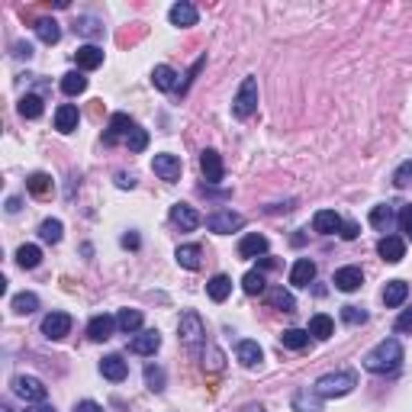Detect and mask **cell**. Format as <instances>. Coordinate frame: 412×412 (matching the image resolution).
<instances>
[{"mask_svg": "<svg viewBox=\"0 0 412 412\" xmlns=\"http://www.w3.org/2000/svg\"><path fill=\"white\" fill-rule=\"evenodd\" d=\"M357 386V374L355 371H332V374H322L316 380V390L322 400H338V396H348Z\"/></svg>", "mask_w": 412, "mask_h": 412, "instance_id": "obj_2", "label": "cell"}, {"mask_svg": "<svg viewBox=\"0 0 412 412\" xmlns=\"http://www.w3.org/2000/svg\"><path fill=\"white\" fill-rule=\"evenodd\" d=\"M7 213H19V197H10L7 200Z\"/></svg>", "mask_w": 412, "mask_h": 412, "instance_id": "obj_55", "label": "cell"}, {"mask_svg": "<svg viewBox=\"0 0 412 412\" xmlns=\"http://www.w3.org/2000/svg\"><path fill=\"white\" fill-rule=\"evenodd\" d=\"M62 229H65V225L58 223V219H46V223L39 225V238L48 245H55V242H62Z\"/></svg>", "mask_w": 412, "mask_h": 412, "instance_id": "obj_41", "label": "cell"}, {"mask_svg": "<svg viewBox=\"0 0 412 412\" xmlns=\"http://www.w3.org/2000/svg\"><path fill=\"white\" fill-rule=\"evenodd\" d=\"M178 332H180V341H184V345L197 348L206 338V326H203V319H200V312L187 309V312L180 316V322H178Z\"/></svg>", "mask_w": 412, "mask_h": 412, "instance_id": "obj_4", "label": "cell"}, {"mask_svg": "<svg viewBox=\"0 0 412 412\" xmlns=\"http://www.w3.org/2000/svg\"><path fill=\"white\" fill-rule=\"evenodd\" d=\"M151 84L168 94V91H174V87H178V71H174L171 65H158L155 71H151Z\"/></svg>", "mask_w": 412, "mask_h": 412, "instance_id": "obj_27", "label": "cell"}, {"mask_svg": "<svg viewBox=\"0 0 412 412\" xmlns=\"http://www.w3.org/2000/svg\"><path fill=\"white\" fill-rule=\"evenodd\" d=\"M39 309V297L36 293H17V297H13V312H17V316H29V312H36Z\"/></svg>", "mask_w": 412, "mask_h": 412, "instance_id": "obj_38", "label": "cell"}, {"mask_svg": "<svg viewBox=\"0 0 412 412\" xmlns=\"http://www.w3.org/2000/svg\"><path fill=\"white\" fill-rule=\"evenodd\" d=\"M242 290L248 293V297H258V293L268 290V281H264V274L261 271H248L242 277Z\"/></svg>", "mask_w": 412, "mask_h": 412, "instance_id": "obj_40", "label": "cell"}, {"mask_svg": "<svg viewBox=\"0 0 412 412\" xmlns=\"http://www.w3.org/2000/svg\"><path fill=\"white\" fill-rule=\"evenodd\" d=\"M235 357L242 361V367H258L261 364V357H264V351H261L258 341L245 338V341H238V348H235Z\"/></svg>", "mask_w": 412, "mask_h": 412, "instance_id": "obj_20", "label": "cell"}, {"mask_svg": "<svg viewBox=\"0 0 412 412\" xmlns=\"http://www.w3.org/2000/svg\"><path fill=\"white\" fill-rule=\"evenodd\" d=\"M281 345L293 348V351H300V348L309 345V332H306V328H287V332L281 335Z\"/></svg>", "mask_w": 412, "mask_h": 412, "instance_id": "obj_39", "label": "cell"}, {"mask_svg": "<svg viewBox=\"0 0 412 412\" xmlns=\"http://www.w3.org/2000/svg\"><path fill=\"white\" fill-rule=\"evenodd\" d=\"M13 393L19 396V400H26V403H46V384L39 380V377H29V374H19L13 377Z\"/></svg>", "mask_w": 412, "mask_h": 412, "instance_id": "obj_5", "label": "cell"}, {"mask_svg": "<svg viewBox=\"0 0 412 412\" xmlns=\"http://www.w3.org/2000/svg\"><path fill=\"white\" fill-rule=\"evenodd\" d=\"M75 412H103L100 403H94V400H81V403L75 406Z\"/></svg>", "mask_w": 412, "mask_h": 412, "instance_id": "obj_50", "label": "cell"}, {"mask_svg": "<svg viewBox=\"0 0 412 412\" xmlns=\"http://www.w3.org/2000/svg\"><path fill=\"white\" fill-rule=\"evenodd\" d=\"M293 409L297 412H322V396L316 390H300L293 393Z\"/></svg>", "mask_w": 412, "mask_h": 412, "instance_id": "obj_26", "label": "cell"}, {"mask_svg": "<svg viewBox=\"0 0 412 412\" xmlns=\"http://www.w3.org/2000/svg\"><path fill=\"white\" fill-rule=\"evenodd\" d=\"M254 110H258V77L248 75L242 84H238V94H235V100H232V113L238 120H248Z\"/></svg>", "mask_w": 412, "mask_h": 412, "instance_id": "obj_3", "label": "cell"}, {"mask_svg": "<svg viewBox=\"0 0 412 412\" xmlns=\"http://www.w3.org/2000/svg\"><path fill=\"white\" fill-rule=\"evenodd\" d=\"M122 248H139V235L126 232V235H122Z\"/></svg>", "mask_w": 412, "mask_h": 412, "instance_id": "obj_54", "label": "cell"}, {"mask_svg": "<svg viewBox=\"0 0 412 412\" xmlns=\"http://www.w3.org/2000/svg\"><path fill=\"white\" fill-rule=\"evenodd\" d=\"M77 122H81V113H77V106L75 103H62L55 110V129L58 132H75L77 129Z\"/></svg>", "mask_w": 412, "mask_h": 412, "instance_id": "obj_19", "label": "cell"}, {"mask_svg": "<svg viewBox=\"0 0 412 412\" xmlns=\"http://www.w3.org/2000/svg\"><path fill=\"white\" fill-rule=\"evenodd\" d=\"M168 19H171V26H180V29H187V26H197V7L194 3H187V0H180V3H174V7L168 10Z\"/></svg>", "mask_w": 412, "mask_h": 412, "instance_id": "obj_12", "label": "cell"}, {"mask_svg": "<svg viewBox=\"0 0 412 412\" xmlns=\"http://www.w3.org/2000/svg\"><path fill=\"white\" fill-rule=\"evenodd\" d=\"M145 386H149L151 393H161V390H165V371H161L158 364L145 367Z\"/></svg>", "mask_w": 412, "mask_h": 412, "instance_id": "obj_42", "label": "cell"}, {"mask_svg": "<svg viewBox=\"0 0 412 412\" xmlns=\"http://www.w3.org/2000/svg\"><path fill=\"white\" fill-rule=\"evenodd\" d=\"M52 187H55V184H52V178H48L46 171H36V174H29L26 178V190L32 197H48Z\"/></svg>", "mask_w": 412, "mask_h": 412, "instance_id": "obj_29", "label": "cell"}, {"mask_svg": "<svg viewBox=\"0 0 412 412\" xmlns=\"http://www.w3.org/2000/svg\"><path fill=\"white\" fill-rule=\"evenodd\" d=\"M36 36L46 42V46H55L58 39H62V26H58L55 19H48V17H42V19H36Z\"/></svg>", "mask_w": 412, "mask_h": 412, "instance_id": "obj_31", "label": "cell"}, {"mask_svg": "<svg viewBox=\"0 0 412 412\" xmlns=\"http://www.w3.org/2000/svg\"><path fill=\"white\" fill-rule=\"evenodd\" d=\"M100 374L106 377V380H113V384H120V380L129 377V364H126L120 355H106L100 361Z\"/></svg>", "mask_w": 412, "mask_h": 412, "instance_id": "obj_15", "label": "cell"}, {"mask_svg": "<svg viewBox=\"0 0 412 412\" xmlns=\"http://www.w3.org/2000/svg\"><path fill=\"white\" fill-rule=\"evenodd\" d=\"M406 297H409V283H406V281H390V283L384 287V303H386L390 309L403 306Z\"/></svg>", "mask_w": 412, "mask_h": 412, "instance_id": "obj_25", "label": "cell"}, {"mask_svg": "<svg viewBox=\"0 0 412 412\" xmlns=\"http://www.w3.org/2000/svg\"><path fill=\"white\" fill-rule=\"evenodd\" d=\"M238 254H242V258H261V254H268V238L258 232L245 235L242 242H238Z\"/></svg>", "mask_w": 412, "mask_h": 412, "instance_id": "obj_21", "label": "cell"}, {"mask_svg": "<svg viewBox=\"0 0 412 412\" xmlns=\"http://www.w3.org/2000/svg\"><path fill=\"white\" fill-rule=\"evenodd\" d=\"M341 319H345L348 326H364L367 322V312L361 306H341Z\"/></svg>", "mask_w": 412, "mask_h": 412, "instance_id": "obj_44", "label": "cell"}, {"mask_svg": "<svg viewBox=\"0 0 412 412\" xmlns=\"http://www.w3.org/2000/svg\"><path fill=\"white\" fill-rule=\"evenodd\" d=\"M364 371H371V374H393V371H400V364H403V345L396 341V338H384V341H377L371 351L364 355Z\"/></svg>", "mask_w": 412, "mask_h": 412, "instance_id": "obj_1", "label": "cell"}, {"mask_svg": "<svg viewBox=\"0 0 412 412\" xmlns=\"http://www.w3.org/2000/svg\"><path fill=\"white\" fill-rule=\"evenodd\" d=\"M68 332H71V316H68V312H48V316L42 319V335L52 338V341L65 338Z\"/></svg>", "mask_w": 412, "mask_h": 412, "instance_id": "obj_8", "label": "cell"}, {"mask_svg": "<svg viewBox=\"0 0 412 412\" xmlns=\"http://www.w3.org/2000/svg\"><path fill=\"white\" fill-rule=\"evenodd\" d=\"M113 328H116V319L103 312V316H94L87 322V338L91 341H106V338H113Z\"/></svg>", "mask_w": 412, "mask_h": 412, "instance_id": "obj_16", "label": "cell"}, {"mask_svg": "<svg viewBox=\"0 0 412 412\" xmlns=\"http://www.w3.org/2000/svg\"><path fill=\"white\" fill-rule=\"evenodd\" d=\"M393 184L396 187H412V161H403V165L393 171Z\"/></svg>", "mask_w": 412, "mask_h": 412, "instance_id": "obj_45", "label": "cell"}, {"mask_svg": "<svg viewBox=\"0 0 412 412\" xmlns=\"http://www.w3.org/2000/svg\"><path fill=\"white\" fill-rule=\"evenodd\" d=\"M126 145H129V151H145L149 149V132L139 129V126H132V132L126 135Z\"/></svg>", "mask_w": 412, "mask_h": 412, "instance_id": "obj_43", "label": "cell"}, {"mask_svg": "<svg viewBox=\"0 0 412 412\" xmlns=\"http://www.w3.org/2000/svg\"><path fill=\"white\" fill-rule=\"evenodd\" d=\"M206 293H209V300L213 303H223L229 293H232V281L225 277V274H216L213 281L206 283Z\"/></svg>", "mask_w": 412, "mask_h": 412, "instance_id": "obj_32", "label": "cell"}, {"mask_svg": "<svg viewBox=\"0 0 412 412\" xmlns=\"http://www.w3.org/2000/svg\"><path fill=\"white\" fill-rule=\"evenodd\" d=\"M26 412H55V409H48V406H36V409H26Z\"/></svg>", "mask_w": 412, "mask_h": 412, "instance_id": "obj_57", "label": "cell"}, {"mask_svg": "<svg viewBox=\"0 0 412 412\" xmlns=\"http://www.w3.org/2000/svg\"><path fill=\"white\" fill-rule=\"evenodd\" d=\"M238 412H268V409H264L261 403H252V406H245V409H238Z\"/></svg>", "mask_w": 412, "mask_h": 412, "instance_id": "obj_56", "label": "cell"}, {"mask_svg": "<svg viewBox=\"0 0 412 412\" xmlns=\"http://www.w3.org/2000/svg\"><path fill=\"white\" fill-rule=\"evenodd\" d=\"M75 58H77V68H81V71H94V68L103 65V48H97V46H81V48L75 52Z\"/></svg>", "mask_w": 412, "mask_h": 412, "instance_id": "obj_23", "label": "cell"}, {"mask_svg": "<svg viewBox=\"0 0 412 412\" xmlns=\"http://www.w3.org/2000/svg\"><path fill=\"white\" fill-rule=\"evenodd\" d=\"M19 116L23 120H39L42 116V97L39 94H26V97H19Z\"/></svg>", "mask_w": 412, "mask_h": 412, "instance_id": "obj_36", "label": "cell"}, {"mask_svg": "<svg viewBox=\"0 0 412 412\" xmlns=\"http://www.w3.org/2000/svg\"><path fill=\"white\" fill-rule=\"evenodd\" d=\"M268 303H271L274 309H281V312H293V309H297V300H293V297L283 290V287H274V290H268Z\"/></svg>", "mask_w": 412, "mask_h": 412, "instance_id": "obj_37", "label": "cell"}, {"mask_svg": "<svg viewBox=\"0 0 412 412\" xmlns=\"http://www.w3.org/2000/svg\"><path fill=\"white\" fill-rule=\"evenodd\" d=\"M400 229H403L406 238L412 242V206H403V213H400Z\"/></svg>", "mask_w": 412, "mask_h": 412, "instance_id": "obj_47", "label": "cell"}, {"mask_svg": "<svg viewBox=\"0 0 412 412\" xmlns=\"http://www.w3.org/2000/svg\"><path fill=\"white\" fill-rule=\"evenodd\" d=\"M396 332H403V335H412V306L406 309L403 316L396 319Z\"/></svg>", "mask_w": 412, "mask_h": 412, "instance_id": "obj_48", "label": "cell"}, {"mask_svg": "<svg viewBox=\"0 0 412 412\" xmlns=\"http://www.w3.org/2000/svg\"><path fill=\"white\" fill-rule=\"evenodd\" d=\"M75 32H81V36H100L103 26L97 23V19L84 17V19H77V23H75Z\"/></svg>", "mask_w": 412, "mask_h": 412, "instance_id": "obj_46", "label": "cell"}, {"mask_svg": "<svg viewBox=\"0 0 412 412\" xmlns=\"http://www.w3.org/2000/svg\"><path fill=\"white\" fill-rule=\"evenodd\" d=\"M13 55H17V58H32V46H29V42H26V46L17 42V46H13Z\"/></svg>", "mask_w": 412, "mask_h": 412, "instance_id": "obj_51", "label": "cell"}, {"mask_svg": "<svg viewBox=\"0 0 412 412\" xmlns=\"http://www.w3.org/2000/svg\"><path fill=\"white\" fill-rule=\"evenodd\" d=\"M312 281H316V264L309 261V258H300L290 271V283L293 287H309Z\"/></svg>", "mask_w": 412, "mask_h": 412, "instance_id": "obj_22", "label": "cell"}, {"mask_svg": "<svg viewBox=\"0 0 412 412\" xmlns=\"http://www.w3.org/2000/svg\"><path fill=\"white\" fill-rule=\"evenodd\" d=\"M245 225L242 213H232V209H219V213L206 216V229L216 235H229V232H238Z\"/></svg>", "mask_w": 412, "mask_h": 412, "instance_id": "obj_6", "label": "cell"}, {"mask_svg": "<svg viewBox=\"0 0 412 412\" xmlns=\"http://www.w3.org/2000/svg\"><path fill=\"white\" fill-rule=\"evenodd\" d=\"M132 126H135V122H132L129 116H126V113H113V116H110V129H106L103 142H106V145H116V142H120L122 135H129Z\"/></svg>", "mask_w": 412, "mask_h": 412, "instance_id": "obj_17", "label": "cell"}, {"mask_svg": "<svg viewBox=\"0 0 412 412\" xmlns=\"http://www.w3.org/2000/svg\"><path fill=\"white\" fill-rule=\"evenodd\" d=\"M371 225L380 229V232H390V225H393V206L390 203H380L371 209Z\"/></svg>", "mask_w": 412, "mask_h": 412, "instance_id": "obj_35", "label": "cell"}, {"mask_svg": "<svg viewBox=\"0 0 412 412\" xmlns=\"http://www.w3.org/2000/svg\"><path fill=\"white\" fill-rule=\"evenodd\" d=\"M312 338H319V341H326V338L335 335V322L326 316V312H316V316L309 319V328H306Z\"/></svg>", "mask_w": 412, "mask_h": 412, "instance_id": "obj_24", "label": "cell"}, {"mask_svg": "<svg viewBox=\"0 0 412 412\" xmlns=\"http://www.w3.org/2000/svg\"><path fill=\"white\" fill-rule=\"evenodd\" d=\"M158 348H161V335L155 332V328H145V332H139V335L129 341L132 355H155Z\"/></svg>", "mask_w": 412, "mask_h": 412, "instance_id": "obj_13", "label": "cell"}, {"mask_svg": "<svg viewBox=\"0 0 412 412\" xmlns=\"http://www.w3.org/2000/svg\"><path fill=\"white\" fill-rule=\"evenodd\" d=\"M151 171H155L161 180L174 184V180H180V158L178 155H155V158H151Z\"/></svg>", "mask_w": 412, "mask_h": 412, "instance_id": "obj_9", "label": "cell"}, {"mask_svg": "<svg viewBox=\"0 0 412 412\" xmlns=\"http://www.w3.org/2000/svg\"><path fill=\"white\" fill-rule=\"evenodd\" d=\"M341 238H348V242L357 238V225L355 223H341Z\"/></svg>", "mask_w": 412, "mask_h": 412, "instance_id": "obj_52", "label": "cell"}, {"mask_svg": "<svg viewBox=\"0 0 412 412\" xmlns=\"http://www.w3.org/2000/svg\"><path fill=\"white\" fill-rule=\"evenodd\" d=\"M312 229H316L319 235H335V232H341V216H338L335 209H319V213L312 216Z\"/></svg>", "mask_w": 412, "mask_h": 412, "instance_id": "obj_18", "label": "cell"}, {"mask_svg": "<svg viewBox=\"0 0 412 412\" xmlns=\"http://www.w3.org/2000/svg\"><path fill=\"white\" fill-rule=\"evenodd\" d=\"M377 252H380V258H384L386 264H400L406 258V242L400 235H384L380 245H377Z\"/></svg>", "mask_w": 412, "mask_h": 412, "instance_id": "obj_11", "label": "cell"}, {"mask_svg": "<svg viewBox=\"0 0 412 412\" xmlns=\"http://www.w3.org/2000/svg\"><path fill=\"white\" fill-rule=\"evenodd\" d=\"M116 328L126 332V335H135L142 328V309H120V316H116Z\"/></svg>", "mask_w": 412, "mask_h": 412, "instance_id": "obj_28", "label": "cell"}, {"mask_svg": "<svg viewBox=\"0 0 412 412\" xmlns=\"http://www.w3.org/2000/svg\"><path fill=\"white\" fill-rule=\"evenodd\" d=\"M116 184H120V187L122 190H126V187H135V178H132V174H116Z\"/></svg>", "mask_w": 412, "mask_h": 412, "instance_id": "obj_53", "label": "cell"}, {"mask_svg": "<svg viewBox=\"0 0 412 412\" xmlns=\"http://www.w3.org/2000/svg\"><path fill=\"white\" fill-rule=\"evenodd\" d=\"M171 223L174 225H180V232H194L203 219H200V213L194 209V206H187V203H174L171 206Z\"/></svg>", "mask_w": 412, "mask_h": 412, "instance_id": "obj_10", "label": "cell"}, {"mask_svg": "<svg viewBox=\"0 0 412 412\" xmlns=\"http://www.w3.org/2000/svg\"><path fill=\"white\" fill-rule=\"evenodd\" d=\"M200 171H203V180L206 184H219L225 178V168H223V155L216 149H206L200 155Z\"/></svg>", "mask_w": 412, "mask_h": 412, "instance_id": "obj_7", "label": "cell"}, {"mask_svg": "<svg viewBox=\"0 0 412 412\" xmlns=\"http://www.w3.org/2000/svg\"><path fill=\"white\" fill-rule=\"evenodd\" d=\"M209 371H223V351L219 348H209V361H203Z\"/></svg>", "mask_w": 412, "mask_h": 412, "instance_id": "obj_49", "label": "cell"}, {"mask_svg": "<svg viewBox=\"0 0 412 412\" xmlns=\"http://www.w3.org/2000/svg\"><path fill=\"white\" fill-rule=\"evenodd\" d=\"M341 293H355L361 290V283H364V274H361V268H341V271H335V281H332Z\"/></svg>", "mask_w": 412, "mask_h": 412, "instance_id": "obj_14", "label": "cell"}, {"mask_svg": "<svg viewBox=\"0 0 412 412\" xmlns=\"http://www.w3.org/2000/svg\"><path fill=\"white\" fill-rule=\"evenodd\" d=\"M200 245H180L178 252H174V258H178V264L184 268V271H197L200 268Z\"/></svg>", "mask_w": 412, "mask_h": 412, "instance_id": "obj_30", "label": "cell"}, {"mask_svg": "<svg viewBox=\"0 0 412 412\" xmlns=\"http://www.w3.org/2000/svg\"><path fill=\"white\" fill-rule=\"evenodd\" d=\"M39 261H42V248H39V245H19L17 248V264L19 268L32 271V268H39Z\"/></svg>", "mask_w": 412, "mask_h": 412, "instance_id": "obj_33", "label": "cell"}, {"mask_svg": "<svg viewBox=\"0 0 412 412\" xmlns=\"http://www.w3.org/2000/svg\"><path fill=\"white\" fill-rule=\"evenodd\" d=\"M62 91H65L68 97H77L87 91V77L84 71H68V75H62Z\"/></svg>", "mask_w": 412, "mask_h": 412, "instance_id": "obj_34", "label": "cell"}]
</instances>
